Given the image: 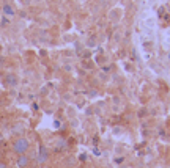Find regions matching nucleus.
Returning a JSON list of instances; mask_svg holds the SVG:
<instances>
[{
  "label": "nucleus",
  "instance_id": "obj_1",
  "mask_svg": "<svg viewBox=\"0 0 170 168\" xmlns=\"http://www.w3.org/2000/svg\"><path fill=\"white\" fill-rule=\"evenodd\" d=\"M29 148H30V142L27 138H18V140H14V143H13V151L16 154H19V156L27 152Z\"/></svg>",
  "mask_w": 170,
  "mask_h": 168
},
{
  "label": "nucleus",
  "instance_id": "obj_6",
  "mask_svg": "<svg viewBox=\"0 0 170 168\" xmlns=\"http://www.w3.org/2000/svg\"><path fill=\"white\" fill-rule=\"evenodd\" d=\"M0 168H6V163H3V162H0Z\"/></svg>",
  "mask_w": 170,
  "mask_h": 168
},
{
  "label": "nucleus",
  "instance_id": "obj_2",
  "mask_svg": "<svg viewBox=\"0 0 170 168\" xmlns=\"http://www.w3.org/2000/svg\"><path fill=\"white\" fill-rule=\"evenodd\" d=\"M29 163H30V157H29V156H25V154H21V156L18 157V160H16L18 168H27Z\"/></svg>",
  "mask_w": 170,
  "mask_h": 168
},
{
  "label": "nucleus",
  "instance_id": "obj_3",
  "mask_svg": "<svg viewBox=\"0 0 170 168\" xmlns=\"http://www.w3.org/2000/svg\"><path fill=\"white\" fill-rule=\"evenodd\" d=\"M47 149H46V146H40V157H38V162H40V163H44L46 160H47Z\"/></svg>",
  "mask_w": 170,
  "mask_h": 168
},
{
  "label": "nucleus",
  "instance_id": "obj_5",
  "mask_svg": "<svg viewBox=\"0 0 170 168\" xmlns=\"http://www.w3.org/2000/svg\"><path fill=\"white\" fill-rule=\"evenodd\" d=\"M3 10H5V13H8V14H13V10H11L10 6H5Z\"/></svg>",
  "mask_w": 170,
  "mask_h": 168
},
{
  "label": "nucleus",
  "instance_id": "obj_4",
  "mask_svg": "<svg viewBox=\"0 0 170 168\" xmlns=\"http://www.w3.org/2000/svg\"><path fill=\"white\" fill-rule=\"evenodd\" d=\"M6 80H8L10 85H16V83H18V79H16L14 76H8V77H6Z\"/></svg>",
  "mask_w": 170,
  "mask_h": 168
},
{
  "label": "nucleus",
  "instance_id": "obj_7",
  "mask_svg": "<svg viewBox=\"0 0 170 168\" xmlns=\"http://www.w3.org/2000/svg\"><path fill=\"white\" fill-rule=\"evenodd\" d=\"M0 162H2V159H0Z\"/></svg>",
  "mask_w": 170,
  "mask_h": 168
}]
</instances>
